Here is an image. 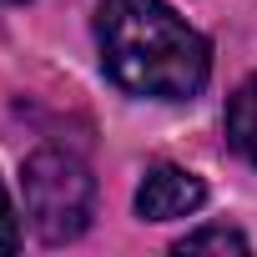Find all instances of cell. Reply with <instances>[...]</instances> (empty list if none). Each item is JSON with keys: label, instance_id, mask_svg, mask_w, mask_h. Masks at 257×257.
I'll list each match as a JSON object with an SVG mask.
<instances>
[{"label": "cell", "instance_id": "obj_1", "mask_svg": "<svg viewBox=\"0 0 257 257\" xmlns=\"http://www.w3.org/2000/svg\"><path fill=\"white\" fill-rule=\"evenodd\" d=\"M96 46L106 76L152 101H187L207 86V41L162 0H101Z\"/></svg>", "mask_w": 257, "mask_h": 257}, {"label": "cell", "instance_id": "obj_2", "mask_svg": "<svg viewBox=\"0 0 257 257\" xmlns=\"http://www.w3.org/2000/svg\"><path fill=\"white\" fill-rule=\"evenodd\" d=\"M21 192H26V217L31 232L51 247L76 242L91 227V202H96V182L91 172L71 157V152H36L26 157L21 172Z\"/></svg>", "mask_w": 257, "mask_h": 257}, {"label": "cell", "instance_id": "obj_3", "mask_svg": "<svg viewBox=\"0 0 257 257\" xmlns=\"http://www.w3.org/2000/svg\"><path fill=\"white\" fill-rule=\"evenodd\" d=\"M207 202V187L197 172L187 167H172V162H157L142 187H137V212L147 222H172V217H192L197 207Z\"/></svg>", "mask_w": 257, "mask_h": 257}, {"label": "cell", "instance_id": "obj_4", "mask_svg": "<svg viewBox=\"0 0 257 257\" xmlns=\"http://www.w3.org/2000/svg\"><path fill=\"white\" fill-rule=\"evenodd\" d=\"M227 137L232 147L257 167V76L237 86V96L227 101Z\"/></svg>", "mask_w": 257, "mask_h": 257}, {"label": "cell", "instance_id": "obj_5", "mask_svg": "<svg viewBox=\"0 0 257 257\" xmlns=\"http://www.w3.org/2000/svg\"><path fill=\"white\" fill-rule=\"evenodd\" d=\"M177 252H247V237L232 227H202V232H187Z\"/></svg>", "mask_w": 257, "mask_h": 257}, {"label": "cell", "instance_id": "obj_6", "mask_svg": "<svg viewBox=\"0 0 257 257\" xmlns=\"http://www.w3.org/2000/svg\"><path fill=\"white\" fill-rule=\"evenodd\" d=\"M16 247H21V222H16V212H11L6 187H0V252H16Z\"/></svg>", "mask_w": 257, "mask_h": 257}]
</instances>
